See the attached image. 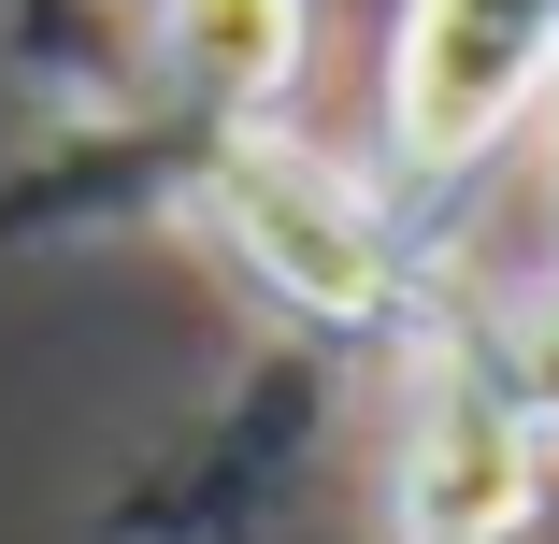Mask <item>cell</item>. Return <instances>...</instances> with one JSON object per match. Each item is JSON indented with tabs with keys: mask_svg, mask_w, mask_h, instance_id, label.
<instances>
[{
	"mask_svg": "<svg viewBox=\"0 0 559 544\" xmlns=\"http://www.w3.org/2000/svg\"><path fill=\"white\" fill-rule=\"evenodd\" d=\"M187 230L230 258L273 315H301L316 344H416L430 330V258H416L402 186L316 158L287 116L273 130H201Z\"/></svg>",
	"mask_w": 559,
	"mask_h": 544,
	"instance_id": "obj_1",
	"label": "cell"
},
{
	"mask_svg": "<svg viewBox=\"0 0 559 544\" xmlns=\"http://www.w3.org/2000/svg\"><path fill=\"white\" fill-rule=\"evenodd\" d=\"M402 401H388V544H531L545 516V430L488 359V315L430 301V330L388 344Z\"/></svg>",
	"mask_w": 559,
	"mask_h": 544,
	"instance_id": "obj_2",
	"label": "cell"
},
{
	"mask_svg": "<svg viewBox=\"0 0 559 544\" xmlns=\"http://www.w3.org/2000/svg\"><path fill=\"white\" fill-rule=\"evenodd\" d=\"M559 86V0H402L388 29V172L402 201H460Z\"/></svg>",
	"mask_w": 559,
	"mask_h": 544,
	"instance_id": "obj_3",
	"label": "cell"
},
{
	"mask_svg": "<svg viewBox=\"0 0 559 544\" xmlns=\"http://www.w3.org/2000/svg\"><path fill=\"white\" fill-rule=\"evenodd\" d=\"M144 58L201 130H273L316 72V0H144Z\"/></svg>",
	"mask_w": 559,
	"mask_h": 544,
	"instance_id": "obj_4",
	"label": "cell"
},
{
	"mask_svg": "<svg viewBox=\"0 0 559 544\" xmlns=\"http://www.w3.org/2000/svg\"><path fill=\"white\" fill-rule=\"evenodd\" d=\"M488 359H502V387L531 401V430L559 445V287H545V301H516V315H488Z\"/></svg>",
	"mask_w": 559,
	"mask_h": 544,
	"instance_id": "obj_5",
	"label": "cell"
},
{
	"mask_svg": "<svg viewBox=\"0 0 559 544\" xmlns=\"http://www.w3.org/2000/svg\"><path fill=\"white\" fill-rule=\"evenodd\" d=\"M545 144H559V86H545Z\"/></svg>",
	"mask_w": 559,
	"mask_h": 544,
	"instance_id": "obj_6",
	"label": "cell"
}]
</instances>
